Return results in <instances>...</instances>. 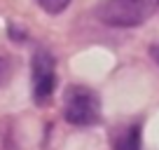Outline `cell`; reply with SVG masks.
Segmentation results:
<instances>
[{
  "label": "cell",
  "instance_id": "cell-1",
  "mask_svg": "<svg viewBox=\"0 0 159 150\" xmlns=\"http://www.w3.org/2000/svg\"><path fill=\"white\" fill-rule=\"evenodd\" d=\"M157 10V0H101L96 16L115 28H134L150 19Z\"/></svg>",
  "mask_w": 159,
  "mask_h": 150
},
{
  "label": "cell",
  "instance_id": "cell-2",
  "mask_svg": "<svg viewBox=\"0 0 159 150\" xmlns=\"http://www.w3.org/2000/svg\"><path fill=\"white\" fill-rule=\"evenodd\" d=\"M63 117L73 127H94L101 122V99L94 89L70 85L63 94Z\"/></svg>",
  "mask_w": 159,
  "mask_h": 150
},
{
  "label": "cell",
  "instance_id": "cell-3",
  "mask_svg": "<svg viewBox=\"0 0 159 150\" xmlns=\"http://www.w3.org/2000/svg\"><path fill=\"white\" fill-rule=\"evenodd\" d=\"M30 85H33V101L38 105L49 103L56 89V61L47 49H38L30 61Z\"/></svg>",
  "mask_w": 159,
  "mask_h": 150
},
{
  "label": "cell",
  "instance_id": "cell-4",
  "mask_svg": "<svg viewBox=\"0 0 159 150\" xmlns=\"http://www.w3.org/2000/svg\"><path fill=\"white\" fill-rule=\"evenodd\" d=\"M112 150H140V124H126L119 127L110 136Z\"/></svg>",
  "mask_w": 159,
  "mask_h": 150
},
{
  "label": "cell",
  "instance_id": "cell-5",
  "mask_svg": "<svg viewBox=\"0 0 159 150\" xmlns=\"http://www.w3.org/2000/svg\"><path fill=\"white\" fill-rule=\"evenodd\" d=\"M38 5L42 7L47 14H61V12L70 5V0H38Z\"/></svg>",
  "mask_w": 159,
  "mask_h": 150
},
{
  "label": "cell",
  "instance_id": "cell-6",
  "mask_svg": "<svg viewBox=\"0 0 159 150\" xmlns=\"http://www.w3.org/2000/svg\"><path fill=\"white\" fill-rule=\"evenodd\" d=\"M10 75H12V63H10V59L2 54L0 56V85H5V82L10 80Z\"/></svg>",
  "mask_w": 159,
  "mask_h": 150
},
{
  "label": "cell",
  "instance_id": "cell-7",
  "mask_svg": "<svg viewBox=\"0 0 159 150\" xmlns=\"http://www.w3.org/2000/svg\"><path fill=\"white\" fill-rule=\"evenodd\" d=\"M150 54H152V59H154V61L159 63V42H157V45L152 47V49H150Z\"/></svg>",
  "mask_w": 159,
  "mask_h": 150
},
{
  "label": "cell",
  "instance_id": "cell-8",
  "mask_svg": "<svg viewBox=\"0 0 159 150\" xmlns=\"http://www.w3.org/2000/svg\"><path fill=\"white\" fill-rule=\"evenodd\" d=\"M157 5H159V0H157Z\"/></svg>",
  "mask_w": 159,
  "mask_h": 150
}]
</instances>
